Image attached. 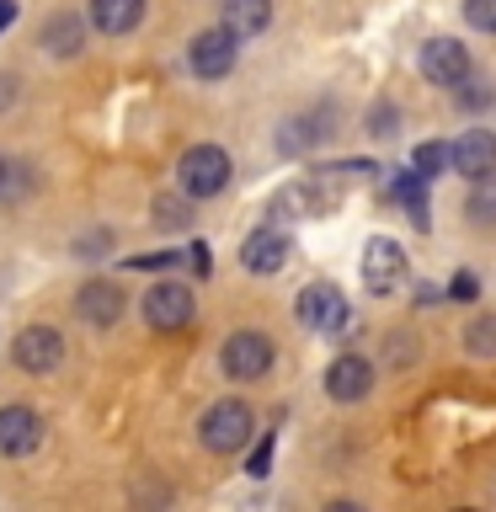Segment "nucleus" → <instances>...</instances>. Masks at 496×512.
Instances as JSON below:
<instances>
[{
  "label": "nucleus",
  "instance_id": "20e7f679",
  "mask_svg": "<svg viewBox=\"0 0 496 512\" xmlns=\"http://www.w3.org/2000/svg\"><path fill=\"white\" fill-rule=\"evenodd\" d=\"M219 368L230 379H240V384L262 379L267 368H272V336L267 331H235L230 342L219 347Z\"/></svg>",
  "mask_w": 496,
  "mask_h": 512
},
{
  "label": "nucleus",
  "instance_id": "1a4fd4ad",
  "mask_svg": "<svg viewBox=\"0 0 496 512\" xmlns=\"http://www.w3.org/2000/svg\"><path fill=\"white\" fill-rule=\"evenodd\" d=\"M400 278H406V251L390 235H374L363 246V288L368 294H390V288H400Z\"/></svg>",
  "mask_w": 496,
  "mask_h": 512
},
{
  "label": "nucleus",
  "instance_id": "dca6fc26",
  "mask_svg": "<svg viewBox=\"0 0 496 512\" xmlns=\"http://www.w3.org/2000/svg\"><path fill=\"white\" fill-rule=\"evenodd\" d=\"M235 38H262L272 27V0H224V22Z\"/></svg>",
  "mask_w": 496,
  "mask_h": 512
},
{
  "label": "nucleus",
  "instance_id": "9b49d317",
  "mask_svg": "<svg viewBox=\"0 0 496 512\" xmlns=\"http://www.w3.org/2000/svg\"><path fill=\"white\" fill-rule=\"evenodd\" d=\"M416 64H422V75L432 80V86H459V80L470 75V54H464L459 38H427Z\"/></svg>",
  "mask_w": 496,
  "mask_h": 512
},
{
  "label": "nucleus",
  "instance_id": "aec40b11",
  "mask_svg": "<svg viewBox=\"0 0 496 512\" xmlns=\"http://www.w3.org/2000/svg\"><path fill=\"white\" fill-rule=\"evenodd\" d=\"M470 219L480 224V230H491V224H496V171L475 182V192H470Z\"/></svg>",
  "mask_w": 496,
  "mask_h": 512
},
{
  "label": "nucleus",
  "instance_id": "2eb2a0df",
  "mask_svg": "<svg viewBox=\"0 0 496 512\" xmlns=\"http://www.w3.org/2000/svg\"><path fill=\"white\" fill-rule=\"evenodd\" d=\"M86 16L102 38H123V32H134L144 22V0H91Z\"/></svg>",
  "mask_w": 496,
  "mask_h": 512
},
{
  "label": "nucleus",
  "instance_id": "f03ea898",
  "mask_svg": "<svg viewBox=\"0 0 496 512\" xmlns=\"http://www.w3.org/2000/svg\"><path fill=\"white\" fill-rule=\"evenodd\" d=\"M251 427H256V416L246 400H214L198 422V438L208 454H235V448L251 443Z\"/></svg>",
  "mask_w": 496,
  "mask_h": 512
},
{
  "label": "nucleus",
  "instance_id": "4be33fe9",
  "mask_svg": "<svg viewBox=\"0 0 496 512\" xmlns=\"http://www.w3.org/2000/svg\"><path fill=\"white\" fill-rule=\"evenodd\" d=\"M464 347L475 352V358H496V315H480L470 331H464Z\"/></svg>",
  "mask_w": 496,
  "mask_h": 512
},
{
  "label": "nucleus",
  "instance_id": "7ed1b4c3",
  "mask_svg": "<svg viewBox=\"0 0 496 512\" xmlns=\"http://www.w3.org/2000/svg\"><path fill=\"white\" fill-rule=\"evenodd\" d=\"M139 315H144V326H150V331H187V326H192V315H198V299H192V288H187V283L160 278V283L144 288Z\"/></svg>",
  "mask_w": 496,
  "mask_h": 512
},
{
  "label": "nucleus",
  "instance_id": "f3484780",
  "mask_svg": "<svg viewBox=\"0 0 496 512\" xmlns=\"http://www.w3.org/2000/svg\"><path fill=\"white\" fill-rule=\"evenodd\" d=\"M390 192H395L400 203H406V219L416 224V230H427V224H432V219H427V176L406 171V176H395Z\"/></svg>",
  "mask_w": 496,
  "mask_h": 512
},
{
  "label": "nucleus",
  "instance_id": "423d86ee",
  "mask_svg": "<svg viewBox=\"0 0 496 512\" xmlns=\"http://www.w3.org/2000/svg\"><path fill=\"white\" fill-rule=\"evenodd\" d=\"M288 251H294V240L283 235V224H262L240 240V267L256 272V278H272V272L288 267Z\"/></svg>",
  "mask_w": 496,
  "mask_h": 512
},
{
  "label": "nucleus",
  "instance_id": "c85d7f7f",
  "mask_svg": "<svg viewBox=\"0 0 496 512\" xmlns=\"http://www.w3.org/2000/svg\"><path fill=\"white\" fill-rule=\"evenodd\" d=\"M443 294H438V288H432V283H422V288H416V304H438Z\"/></svg>",
  "mask_w": 496,
  "mask_h": 512
},
{
  "label": "nucleus",
  "instance_id": "393cba45",
  "mask_svg": "<svg viewBox=\"0 0 496 512\" xmlns=\"http://www.w3.org/2000/svg\"><path fill=\"white\" fill-rule=\"evenodd\" d=\"M182 262V251H150V256H123V267H139V272H166Z\"/></svg>",
  "mask_w": 496,
  "mask_h": 512
},
{
  "label": "nucleus",
  "instance_id": "0eeeda50",
  "mask_svg": "<svg viewBox=\"0 0 496 512\" xmlns=\"http://www.w3.org/2000/svg\"><path fill=\"white\" fill-rule=\"evenodd\" d=\"M294 310H299V326H310V331H326V336L347 331V299L336 283H310Z\"/></svg>",
  "mask_w": 496,
  "mask_h": 512
},
{
  "label": "nucleus",
  "instance_id": "4468645a",
  "mask_svg": "<svg viewBox=\"0 0 496 512\" xmlns=\"http://www.w3.org/2000/svg\"><path fill=\"white\" fill-rule=\"evenodd\" d=\"M75 310H80V320H86V326H112V320L123 315V288L118 283H86L75 294Z\"/></svg>",
  "mask_w": 496,
  "mask_h": 512
},
{
  "label": "nucleus",
  "instance_id": "7c9ffc66",
  "mask_svg": "<svg viewBox=\"0 0 496 512\" xmlns=\"http://www.w3.org/2000/svg\"><path fill=\"white\" fill-rule=\"evenodd\" d=\"M0 192H11V166H6V155H0Z\"/></svg>",
  "mask_w": 496,
  "mask_h": 512
},
{
  "label": "nucleus",
  "instance_id": "9d476101",
  "mask_svg": "<svg viewBox=\"0 0 496 512\" xmlns=\"http://www.w3.org/2000/svg\"><path fill=\"white\" fill-rule=\"evenodd\" d=\"M448 166H454L459 176H470V182L491 176L496 171V134L491 128H464V134L448 144Z\"/></svg>",
  "mask_w": 496,
  "mask_h": 512
},
{
  "label": "nucleus",
  "instance_id": "6ab92c4d",
  "mask_svg": "<svg viewBox=\"0 0 496 512\" xmlns=\"http://www.w3.org/2000/svg\"><path fill=\"white\" fill-rule=\"evenodd\" d=\"M155 224L160 230H187L192 224V198L187 192H160L155 198Z\"/></svg>",
  "mask_w": 496,
  "mask_h": 512
},
{
  "label": "nucleus",
  "instance_id": "b1692460",
  "mask_svg": "<svg viewBox=\"0 0 496 512\" xmlns=\"http://www.w3.org/2000/svg\"><path fill=\"white\" fill-rule=\"evenodd\" d=\"M272 454H278V438H262V443L251 448V459H246V475H251V480L272 475Z\"/></svg>",
  "mask_w": 496,
  "mask_h": 512
},
{
  "label": "nucleus",
  "instance_id": "39448f33",
  "mask_svg": "<svg viewBox=\"0 0 496 512\" xmlns=\"http://www.w3.org/2000/svg\"><path fill=\"white\" fill-rule=\"evenodd\" d=\"M235 54H240V38L230 27H208V32H198V38L187 43V64H192L198 80H224L235 70Z\"/></svg>",
  "mask_w": 496,
  "mask_h": 512
},
{
  "label": "nucleus",
  "instance_id": "5701e85b",
  "mask_svg": "<svg viewBox=\"0 0 496 512\" xmlns=\"http://www.w3.org/2000/svg\"><path fill=\"white\" fill-rule=\"evenodd\" d=\"M464 22L475 32H496V0H464Z\"/></svg>",
  "mask_w": 496,
  "mask_h": 512
},
{
  "label": "nucleus",
  "instance_id": "ddd939ff",
  "mask_svg": "<svg viewBox=\"0 0 496 512\" xmlns=\"http://www.w3.org/2000/svg\"><path fill=\"white\" fill-rule=\"evenodd\" d=\"M368 390H374V363L358 358V352H342V358H331V368H326V395H331V400L352 406V400H363Z\"/></svg>",
  "mask_w": 496,
  "mask_h": 512
},
{
  "label": "nucleus",
  "instance_id": "cd10ccee",
  "mask_svg": "<svg viewBox=\"0 0 496 512\" xmlns=\"http://www.w3.org/2000/svg\"><path fill=\"white\" fill-rule=\"evenodd\" d=\"M475 294H480V278H475V272H454V283H448V299L470 304Z\"/></svg>",
  "mask_w": 496,
  "mask_h": 512
},
{
  "label": "nucleus",
  "instance_id": "f8f14e48",
  "mask_svg": "<svg viewBox=\"0 0 496 512\" xmlns=\"http://www.w3.org/2000/svg\"><path fill=\"white\" fill-rule=\"evenodd\" d=\"M43 443V416L32 406H0V454L6 459H27Z\"/></svg>",
  "mask_w": 496,
  "mask_h": 512
},
{
  "label": "nucleus",
  "instance_id": "a878e982",
  "mask_svg": "<svg viewBox=\"0 0 496 512\" xmlns=\"http://www.w3.org/2000/svg\"><path fill=\"white\" fill-rule=\"evenodd\" d=\"M459 102H464V107H486V102H491V86H486V80H470V75H464V80H459Z\"/></svg>",
  "mask_w": 496,
  "mask_h": 512
},
{
  "label": "nucleus",
  "instance_id": "f257e3e1",
  "mask_svg": "<svg viewBox=\"0 0 496 512\" xmlns=\"http://www.w3.org/2000/svg\"><path fill=\"white\" fill-rule=\"evenodd\" d=\"M230 176H235V160L219 144H192L182 155V166H176V182H182L187 198H219L230 187Z\"/></svg>",
  "mask_w": 496,
  "mask_h": 512
},
{
  "label": "nucleus",
  "instance_id": "a211bd4d",
  "mask_svg": "<svg viewBox=\"0 0 496 512\" xmlns=\"http://www.w3.org/2000/svg\"><path fill=\"white\" fill-rule=\"evenodd\" d=\"M43 48H48V54L75 59L80 54V22H75V16H48V22H43Z\"/></svg>",
  "mask_w": 496,
  "mask_h": 512
},
{
  "label": "nucleus",
  "instance_id": "6e6552de",
  "mask_svg": "<svg viewBox=\"0 0 496 512\" xmlns=\"http://www.w3.org/2000/svg\"><path fill=\"white\" fill-rule=\"evenodd\" d=\"M11 358H16V368H27V374H54L64 363V336L54 326H27V331H16Z\"/></svg>",
  "mask_w": 496,
  "mask_h": 512
},
{
  "label": "nucleus",
  "instance_id": "c756f323",
  "mask_svg": "<svg viewBox=\"0 0 496 512\" xmlns=\"http://www.w3.org/2000/svg\"><path fill=\"white\" fill-rule=\"evenodd\" d=\"M16 16V0H0V32H6V22Z\"/></svg>",
  "mask_w": 496,
  "mask_h": 512
},
{
  "label": "nucleus",
  "instance_id": "bb28decb",
  "mask_svg": "<svg viewBox=\"0 0 496 512\" xmlns=\"http://www.w3.org/2000/svg\"><path fill=\"white\" fill-rule=\"evenodd\" d=\"M368 134H374V139H390V134H395V107H390V102L368 112Z\"/></svg>",
  "mask_w": 496,
  "mask_h": 512
},
{
  "label": "nucleus",
  "instance_id": "412c9836",
  "mask_svg": "<svg viewBox=\"0 0 496 512\" xmlns=\"http://www.w3.org/2000/svg\"><path fill=\"white\" fill-rule=\"evenodd\" d=\"M411 171L416 176H443L448 171V144H438V139H427V144H416V155H411Z\"/></svg>",
  "mask_w": 496,
  "mask_h": 512
}]
</instances>
